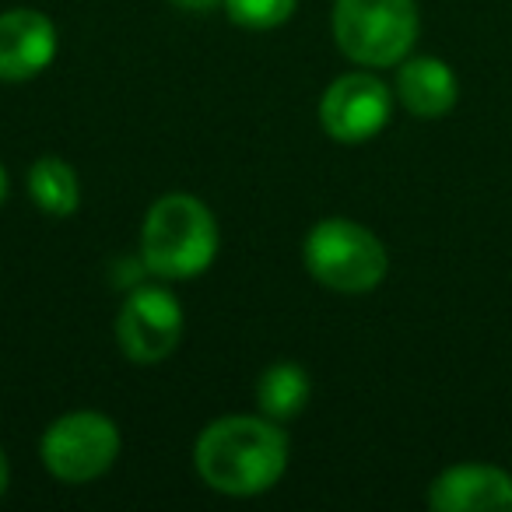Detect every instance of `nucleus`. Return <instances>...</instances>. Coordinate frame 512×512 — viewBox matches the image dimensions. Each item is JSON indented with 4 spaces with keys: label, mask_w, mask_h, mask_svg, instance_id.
<instances>
[{
    "label": "nucleus",
    "mask_w": 512,
    "mask_h": 512,
    "mask_svg": "<svg viewBox=\"0 0 512 512\" xmlns=\"http://www.w3.org/2000/svg\"><path fill=\"white\" fill-rule=\"evenodd\" d=\"M193 467L218 495H264L288 470V435L271 418L225 414L197 435Z\"/></svg>",
    "instance_id": "f257e3e1"
},
{
    "label": "nucleus",
    "mask_w": 512,
    "mask_h": 512,
    "mask_svg": "<svg viewBox=\"0 0 512 512\" xmlns=\"http://www.w3.org/2000/svg\"><path fill=\"white\" fill-rule=\"evenodd\" d=\"M218 221L193 193H165L151 204L141 232V260L155 278L190 281L218 256Z\"/></svg>",
    "instance_id": "f03ea898"
},
{
    "label": "nucleus",
    "mask_w": 512,
    "mask_h": 512,
    "mask_svg": "<svg viewBox=\"0 0 512 512\" xmlns=\"http://www.w3.org/2000/svg\"><path fill=\"white\" fill-rule=\"evenodd\" d=\"M302 264L330 292L369 295L383 285L390 256L372 228L351 218H323L302 242Z\"/></svg>",
    "instance_id": "7ed1b4c3"
},
{
    "label": "nucleus",
    "mask_w": 512,
    "mask_h": 512,
    "mask_svg": "<svg viewBox=\"0 0 512 512\" xmlns=\"http://www.w3.org/2000/svg\"><path fill=\"white\" fill-rule=\"evenodd\" d=\"M334 43L351 64L397 67L418 43V4L414 0H337Z\"/></svg>",
    "instance_id": "20e7f679"
},
{
    "label": "nucleus",
    "mask_w": 512,
    "mask_h": 512,
    "mask_svg": "<svg viewBox=\"0 0 512 512\" xmlns=\"http://www.w3.org/2000/svg\"><path fill=\"white\" fill-rule=\"evenodd\" d=\"M120 428L109 414L71 411L43 432L39 456L43 467L64 484L99 481L120 456Z\"/></svg>",
    "instance_id": "39448f33"
},
{
    "label": "nucleus",
    "mask_w": 512,
    "mask_h": 512,
    "mask_svg": "<svg viewBox=\"0 0 512 512\" xmlns=\"http://www.w3.org/2000/svg\"><path fill=\"white\" fill-rule=\"evenodd\" d=\"M116 341L137 365H158L183 341V306L165 285H137L116 316Z\"/></svg>",
    "instance_id": "423d86ee"
},
{
    "label": "nucleus",
    "mask_w": 512,
    "mask_h": 512,
    "mask_svg": "<svg viewBox=\"0 0 512 512\" xmlns=\"http://www.w3.org/2000/svg\"><path fill=\"white\" fill-rule=\"evenodd\" d=\"M393 116V92L369 71H351L330 81L320 99V127L337 144L372 141Z\"/></svg>",
    "instance_id": "0eeeda50"
},
{
    "label": "nucleus",
    "mask_w": 512,
    "mask_h": 512,
    "mask_svg": "<svg viewBox=\"0 0 512 512\" xmlns=\"http://www.w3.org/2000/svg\"><path fill=\"white\" fill-rule=\"evenodd\" d=\"M57 25L36 8L0 15V81H29L57 57Z\"/></svg>",
    "instance_id": "6e6552de"
},
{
    "label": "nucleus",
    "mask_w": 512,
    "mask_h": 512,
    "mask_svg": "<svg viewBox=\"0 0 512 512\" xmlns=\"http://www.w3.org/2000/svg\"><path fill=\"white\" fill-rule=\"evenodd\" d=\"M435 512H498L512 509V477L491 463H456L428 484Z\"/></svg>",
    "instance_id": "1a4fd4ad"
},
{
    "label": "nucleus",
    "mask_w": 512,
    "mask_h": 512,
    "mask_svg": "<svg viewBox=\"0 0 512 512\" xmlns=\"http://www.w3.org/2000/svg\"><path fill=\"white\" fill-rule=\"evenodd\" d=\"M397 99L418 120H439L460 99L456 74L439 57H407L397 71Z\"/></svg>",
    "instance_id": "9d476101"
},
{
    "label": "nucleus",
    "mask_w": 512,
    "mask_h": 512,
    "mask_svg": "<svg viewBox=\"0 0 512 512\" xmlns=\"http://www.w3.org/2000/svg\"><path fill=\"white\" fill-rule=\"evenodd\" d=\"M309 372L299 362H274L256 383V407L271 421H292L309 404Z\"/></svg>",
    "instance_id": "9b49d317"
},
{
    "label": "nucleus",
    "mask_w": 512,
    "mask_h": 512,
    "mask_svg": "<svg viewBox=\"0 0 512 512\" xmlns=\"http://www.w3.org/2000/svg\"><path fill=\"white\" fill-rule=\"evenodd\" d=\"M29 197L50 218H71L81 207V183L71 162L57 155H43L29 169Z\"/></svg>",
    "instance_id": "f8f14e48"
},
{
    "label": "nucleus",
    "mask_w": 512,
    "mask_h": 512,
    "mask_svg": "<svg viewBox=\"0 0 512 512\" xmlns=\"http://www.w3.org/2000/svg\"><path fill=\"white\" fill-rule=\"evenodd\" d=\"M232 25L246 32H271L295 15L299 0H225L221 4Z\"/></svg>",
    "instance_id": "ddd939ff"
},
{
    "label": "nucleus",
    "mask_w": 512,
    "mask_h": 512,
    "mask_svg": "<svg viewBox=\"0 0 512 512\" xmlns=\"http://www.w3.org/2000/svg\"><path fill=\"white\" fill-rule=\"evenodd\" d=\"M179 11H197V15H204V11H214L218 4H225V0H172Z\"/></svg>",
    "instance_id": "4468645a"
},
{
    "label": "nucleus",
    "mask_w": 512,
    "mask_h": 512,
    "mask_svg": "<svg viewBox=\"0 0 512 512\" xmlns=\"http://www.w3.org/2000/svg\"><path fill=\"white\" fill-rule=\"evenodd\" d=\"M11 484V463H8V453L0 449V498H4V491H8Z\"/></svg>",
    "instance_id": "2eb2a0df"
},
{
    "label": "nucleus",
    "mask_w": 512,
    "mask_h": 512,
    "mask_svg": "<svg viewBox=\"0 0 512 512\" xmlns=\"http://www.w3.org/2000/svg\"><path fill=\"white\" fill-rule=\"evenodd\" d=\"M8 190H11V183H8V169L0 165V207H4V200H8Z\"/></svg>",
    "instance_id": "dca6fc26"
}]
</instances>
